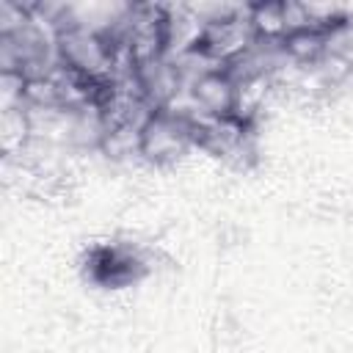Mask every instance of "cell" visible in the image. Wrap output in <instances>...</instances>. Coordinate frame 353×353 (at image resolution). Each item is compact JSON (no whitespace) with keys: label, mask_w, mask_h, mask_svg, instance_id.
<instances>
[{"label":"cell","mask_w":353,"mask_h":353,"mask_svg":"<svg viewBox=\"0 0 353 353\" xmlns=\"http://www.w3.org/2000/svg\"><path fill=\"white\" fill-rule=\"evenodd\" d=\"M193 119L196 113L174 110V108H154L141 124V154L152 165H171L196 146L193 138Z\"/></svg>","instance_id":"obj_1"},{"label":"cell","mask_w":353,"mask_h":353,"mask_svg":"<svg viewBox=\"0 0 353 353\" xmlns=\"http://www.w3.org/2000/svg\"><path fill=\"white\" fill-rule=\"evenodd\" d=\"M188 97L196 116L221 119L237 113V80L226 69H212L196 77L188 85Z\"/></svg>","instance_id":"obj_2"},{"label":"cell","mask_w":353,"mask_h":353,"mask_svg":"<svg viewBox=\"0 0 353 353\" xmlns=\"http://www.w3.org/2000/svg\"><path fill=\"white\" fill-rule=\"evenodd\" d=\"M245 19L254 30V39L259 44H270L279 47L287 33V0H256V3H245Z\"/></svg>","instance_id":"obj_3"},{"label":"cell","mask_w":353,"mask_h":353,"mask_svg":"<svg viewBox=\"0 0 353 353\" xmlns=\"http://www.w3.org/2000/svg\"><path fill=\"white\" fill-rule=\"evenodd\" d=\"M141 265L143 262L138 259V254L124 251V248H99V251L91 254L94 279L102 281V284H110V287H119V284H127V281L138 279V273L143 270Z\"/></svg>","instance_id":"obj_4"},{"label":"cell","mask_w":353,"mask_h":353,"mask_svg":"<svg viewBox=\"0 0 353 353\" xmlns=\"http://www.w3.org/2000/svg\"><path fill=\"white\" fill-rule=\"evenodd\" d=\"M33 138H36L33 113L25 105L3 108V119H0V149H3V157L6 160L22 157Z\"/></svg>","instance_id":"obj_5"},{"label":"cell","mask_w":353,"mask_h":353,"mask_svg":"<svg viewBox=\"0 0 353 353\" xmlns=\"http://www.w3.org/2000/svg\"><path fill=\"white\" fill-rule=\"evenodd\" d=\"M339 33V30H336ZM331 36L334 33H325L320 28H301V30H292L279 47L281 52L292 61V63H301V66H314L325 52H331Z\"/></svg>","instance_id":"obj_6"},{"label":"cell","mask_w":353,"mask_h":353,"mask_svg":"<svg viewBox=\"0 0 353 353\" xmlns=\"http://www.w3.org/2000/svg\"><path fill=\"white\" fill-rule=\"evenodd\" d=\"M110 160H127L132 154H141V124H113L105 127L102 141L97 146Z\"/></svg>","instance_id":"obj_7"}]
</instances>
